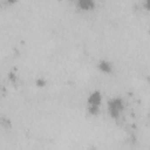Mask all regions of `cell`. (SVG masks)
<instances>
[{"label": "cell", "mask_w": 150, "mask_h": 150, "mask_svg": "<svg viewBox=\"0 0 150 150\" xmlns=\"http://www.w3.org/2000/svg\"><path fill=\"white\" fill-rule=\"evenodd\" d=\"M103 96L100 90H93L87 97V109L90 115H97L101 110Z\"/></svg>", "instance_id": "1"}, {"label": "cell", "mask_w": 150, "mask_h": 150, "mask_svg": "<svg viewBox=\"0 0 150 150\" xmlns=\"http://www.w3.org/2000/svg\"><path fill=\"white\" fill-rule=\"evenodd\" d=\"M124 110V101L123 98L115 96L108 100L107 102V111L111 118H118Z\"/></svg>", "instance_id": "2"}, {"label": "cell", "mask_w": 150, "mask_h": 150, "mask_svg": "<svg viewBox=\"0 0 150 150\" xmlns=\"http://www.w3.org/2000/svg\"><path fill=\"white\" fill-rule=\"evenodd\" d=\"M97 69L103 74H111L112 73V64L107 60H100L97 63Z\"/></svg>", "instance_id": "3"}, {"label": "cell", "mask_w": 150, "mask_h": 150, "mask_svg": "<svg viewBox=\"0 0 150 150\" xmlns=\"http://www.w3.org/2000/svg\"><path fill=\"white\" fill-rule=\"evenodd\" d=\"M76 6L81 9V11H91V9H94L95 8V6H96V4H95V1H93V0H79L77 2H76Z\"/></svg>", "instance_id": "4"}]
</instances>
